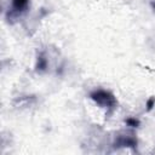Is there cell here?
I'll list each match as a JSON object with an SVG mask.
<instances>
[{"instance_id": "1", "label": "cell", "mask_w": 155, "mask_h": 155, "mask_svg": "<svg viewBox=\"0 0 155 155\" xmlns=\"http://www.w3.org/2000/svg\"><path fill=\"white\" fill-rule=\"evenodd\" d=\"M90 98L97 105H99L101 108H104L109 111H113L117 105V101H116L115 96L107 90H102V88L94 90L90 93Z\"/></svg>"}, {"instance_id": "2", "label": "cell", "mask_w": 155, "mask_h": 155, "mask_svg": "<svg viewBox=\"0 0 155 155\" xmlns=\"http://www.w3.org/2000/svg\"><path fill=\"white\" fill-rule=\"evenodd\" d=\"M121 147L136 148L137 147V139L132 136H120L114 142V148H121Z\"/></svg>"}, {"instance_id": "3", "label": "cell", "mask_w": 155, "mask_h": 155, "mask_svg": "<svg viewBox=\"0 0 155 155\" xmlns=\"http://www.w3.org/2000/svg\"><path fill=\"white\" fill-rule=\"evenodd\" d=\"M11 6H12V11H15L16 13H21L28 8L29 0H12Z\"/></svg>"}, {"instance_id": "4", "label": "cell", "mask_w": 155, "mask_h": 155, "mask_svg": "<svg viewBox=\"0 0 155 155\" xmlns=\"http://www.w3.org/2000/svg\"><path fill=\"white\" fill-rule=\"evenodd\" d=\"M35 68H36V71H39V73H41V71H45V70H46V68H47V59L45 58L44 53H40V54L38 56Z\"/></svg>"}, {"instance_id": "5", "label": "cell", "mask_w": 155, "mask_h": 155, "mask_svg": "<svg viewBox=\"0 0 155 155\" xmlns=\"http://www.w3.org/2000/svg\"><path fill=\"white\" fill-rule=\"evenodd\" d=\"M126 124H127L128 126H131V127H137V126L139 125V121L136 120V119H133V117H128V119L126 120Z\"/></svg>"}, {"instance_id": "6", "label": "cell", "mask_w": 155, "mask_h": 155, "mask_svg": "<svg viewBox=\"0 0 155 155\" xmlns=\"http://www.w3.org/2000/svg\"><path fill=\"white\" fill-rule=\"evenodd\" d=\"M154 104H155V98H154V97L149 98L148 102H147V109H148V110H151V108L154 107Z\"/></svg>"}]
</instances>
